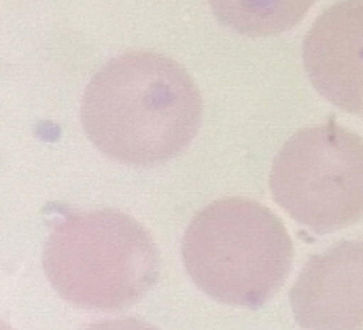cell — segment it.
Returning a JSON list of instances; mask_svg holds the SVG:
<instances>
[{"label":"cell","instance_id":"cell-5","mask_svg":"<svg viewBox=\"0 0 363 330\" xmlns=\"http://www.w3.org/2000/svg\"><path fill=\"white\" fill-rule=\"evenodd\" d=\"M303 66L326 101L362 114L363 0H340L318 17L303 38Z\"/></svg>","mask_w":363,"mask_h":330},{"label":"cell","instance_id":"cell-1","mask_svg":"<svg viewBox=\"0 0 363 330\" xmlns=\"http://www.w3.org/2000/svg\"><path fill=\"white\" fill-rule=\"evenodd\" d=\"M81 122L106 157L155 167L184 153L196 138L203 97L180 62L157 52H128L91 79Z\"/></svg>","mask_w":363,"mask_h":330},{"label":"cell","instance_id":"cell-7","mask_svg":"<svg viewBox=\"0 0 363 330\" xmlns=\"http://www.w3.org/2000/svg\"><path fill=\"white\" fill-rule=\"evenodd\" d=\"M316 0H208L217 21L248 38L279 35L303 21Z\"/></svg>","mask_w":363,"mask_h":330},{"label":"cell","instance_id":"cell-2","mask_svg":"<svg viewBox=\"0 0 363 330\" xmlns=\"http://www.w3.org/2000/svg\"><path fill=\"white\" fill-rule=\"evenodd\" d=\"M182 258L194 285L208 297L258 309L289 277L294 242L271 209L248 198H223L190 221Z\"/></svg>","mask_w":363,"mask_h":330},{"label":"cell","instance_id":"cell-6","mask_svg":"<svg viewBox=\"0 0 363 330\" xmlns=\"http://www.w3.org/2000/svg\"><path fill=\"white\" fill-rule=\"evenodd\" d=\"M289 304L301 329H362L363 238L312 256L291 287Z\"/></svg>","mask_w":363,"mask_h":330},{"label":"cell","instance_id":"cell-4","mask_svg":"<svg viewBox=\"0 0 363 330\" xmlns=\"http://www.w3.org/2000/svg\"><path fill=\"white\" fill-rule=\"evenodd\" d=\"M277 204L314 233H335L363 219V138L328 122L283 145L271 170Z\"/></svg>","mask_w":363,"mask_h":330},{"label":"cell","instance_id":"cell-3","mask_svg":"<svg viewBox=\"0 0 363 330\" xmlns=\"http://www.w3.org/2000/svg\"><path fill=\"white\" fill-rule=\"evenodd\" d=\"M44 273L67 302L93 312H122L151 291L159 250L149 231L116 209L70 213L45 240Z\"/></svg>","mask_w":363,"mask_h":330}]
</instances>
